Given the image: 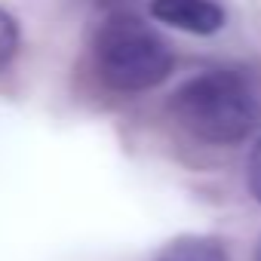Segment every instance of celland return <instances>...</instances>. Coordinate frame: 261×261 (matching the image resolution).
<instances>
[{"label": "cell", "instance_id": "6da1fadb", "mask_svg": "<svg viewBox=\"0 0 261 261\" xmlns=\"http://www.w3.org/2000/svg\"><path fill=\"white\" fill-rule=\"evenodd\" d=\"M172 114L188 133L209 145L243 142L261 123V98L237 71H206L172 95Z\"/></svg>", "mask_w": 261, "mask_h": 261}, {"label": "cell", "instance_id": "7a4b0ae2", "mask_svg": "<svg viewBox=\"0 0 261 261\" xmlns=\"http://www.w3.org/2000/svg\"><path fill=\"white\" fill-rule=\"evenodd\" d=\"M95 65L101 80L120 92H142L163 83L172 71L166 40L136 16H111L95 40Z\"/></svg>", "mask_w": 261, "mask_h": 261}, {"label": "cell", "instance_id": "3957f363", "mask_svg": "<svg viewBox=\"0 0 261 261\" xmlns=\"http://www.w3.org/2000/svg\"><path fill=\"white\" fill-rule=\"evenodd\" d=\"M151 16L188 34H215L224 25V10L215 0H154Z\"/></svg>", "mask_w": 261, "mask_h": 261}, {"label": "cell", "instance_id": "277c9868", "mask_svg": "<svg viewBox=\"0 0 261 261\" xmlns=\"http://www.w3.org/2000/svg\"><path fill=\"white\" fill-rule=\"evenodd\" d=\"M154 261H227V249L221 240L215 237H197V233H188V237H175L169 240Z\"/></svg>", "mask_w": 261, "mask_h": 261}, {"label": "cell", "instance_id": "5b68a950", "mask_svg": "<svg viewBox=\"0 0 261 261\" xmlns=\"http://www.w3.org/2000/svg\"><path fill=\"white\" fill-rule=\"evenodd\" d=\"M16 49H19V25L7 10H0V68L10 65Z\"/></svg>", "mask_w": 261, "mask_h": 261}, {"label": "cell", "instance_id": "8992f818", "mask_svg": "<svg viewBox=\"0 0 261 261\" xmlns=\"http://www.w3.org/2000/svg\"><path fill=\"white\" fill-rule=\"evenodd\" d=\"M249 191L261 203V142L252 148V157H249Z\"/></svg>", "mask_w": 261, "mask_h": 261}, {"label": "cell", "instance_id": "52a82bcc", "mask_svg": "<svg viewBox=\"0 0 261 261\" xmlns=\"http://www.w3.org/2000/svg\"><path fill=\"white\" fill-rule=\"evenodd\" d=\"M255 261H261V243H258V252H255Z\"/></svg>", "mask_w": 261, "mask_h": 261}]
</instances>
